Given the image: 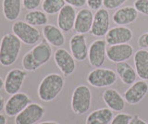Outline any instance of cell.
Segmentation results:
<instances>
[{"mask_svg":"<svg viewBox=\"0 0 148 124\" xmlns=\"http://www.w3.org/2000/svg\"><path fill=\"white\" fill-rule=\"evenodd\" d=\"M66 5L64 0H44L42 3L43 11L48 15L58 14V12Z\"/></svg>","mask_w":148,"mask_h":124,"instance_id":"4316f807","label":"cell"},{"mask_svg":"<svg viewBox=\"0 0 148 124\" xmlns=\"http://www.w3.org/2000/svg\"><path fill=\"white\" fill-rule=\"evenodd\" d=\"M56 65L64 76H71L76 70V62L73 56L65 48L59 47L54 54Z\"/></svg>","mask_w":148,"mask_h":124,"instance_id":"ba28073f","label":"cell"},{"mask_svg":"<svg viewBox=\"0 0 148 124\" xmlns=\"http://www.w3.org/2000/svg\"><path fill=\"white\" fill-rule=\"evenodd\" d=\"M45 108L37 103H31L15 117V124H36L43 119Z\"/></svg>","mask_w":148,"mask_h":124,"instance_id":"8992f818","label":"cell"},{"mask_svg":"<svg viewBox=\"0 0 148 124\" xmlns=\"http://www.w3.org/2000/svg\"><path fill=\"white\" fill-rule=\"evenodd\" d=\"M0 124H7V118L1 113H0Z\"/></svg>","mask_w":148,"mask_h":124,"instance_id":"74e56055","label":"cell"},{"mask_svg":"<svg viewBox=\"0 0 148 124\" xmlns=\"http://www.w3.org/2000/svg\"><path fill=\"white\" fill-rule=\"evenodd\" d=\"M110 18L109 13L106 8H99L94 15V21L90 31V34L95 37L106 36L109 31Z\"/></svg>","mask_w":148,"mask_h":124,"instance_id":"9c48e42d","label":"cell"},{"mask_svg":"<svg viewBox=\"0 0 148 124\" xmlns=\"http://www.w3.org/2000/svg\"><path fill=\"white\" fill-rule=\"evenodd\" d=\"M65 85L64 78L58 73H50L41 81L38 86V96L43 102H51L61 93Z\"/></svg>","mask_w":148,"mask_h":124,"instance_id":"6da1fadb","label":"cell"},{"mask_svg":"<svg viewBox=\"0 0 148 124\" xmlns=\"http://www.w3.org/2000/svg\"><path fill=\"white\" fill-rule=\"evenodd\" d=\"M134 8L138 12L148 15V0H135Z\"/></svg>","mask_w":148,"mask_h":124,"instance_id":"f546056e","label":"cell"},{"mask_svg":"<svg viewBox=\"0 0 148 124\" xmlns=\"http://www.w3.org/2000/svg\"><path fill=\"white\" fill-rule=\"evenodd\" d=\"M12 33L21 41V43L34 45L40 41L41 34L36 27L32 26L24 21H18L13 23L11 27Z\"/></svg>","mask_w":148,"mask_h":124,"instance_id":"277c9868","label":"cell"},{"mask_svg":"<svg viewBox=\"0 0 148 124\" xmlns=\"http://www.w3.org/2000/svg\"><path fill=\"white\" fill-rule=\"evenodd\" d=\"M3 87H4V80L0 77V90H1Z\"/></svg>","mask_w":148,"mask_h":124,"instance_id":"ab89813d","label":"cell"},{"mask_svg":"<svg viewBox=\"0 0 148 124\" xmlns=\"http://www.w3.org/2000/svg\"><path fill=\"white\" fill-rule=\"evenodd\" d=\"M102 97L108 108L112 111L120 112L125 108V99L116 89H106L103 93Z\"/></svg>","mask_w":148,"mask_h":124,"instance_id":"d6986e66","label":"cell"},{"mask_svg":"<svg viewBox=\"0 0 148 124\" xmlns=\"http://www.w3.org/2000/svg\"><path fill=\"white\" fill-rule=\"evenodd\" d=\"M148 93V84L141 80L132 84L124 93V99L130 105H136L145 97Z\"/></svg>","mask_w":148,"mask_h":124,"instance_id":"4fadbf2b","label":"cell"},{"mask_svg":"<svg viewBox=\"0 0 148 124\" xmlns=\"http://www.w3.org/2000/svg\"><path fill=\"white\" fill-rule=\"evenodd\" d=\"M42 0H22V6L27 10H34L41 5Z\"/></svg>","mask_w":148,"mask_h":124,"instance_id":"1f68e13d","label":"cell"},{"mask_svg":"<svg viewBox=\"0 0 148 124\" xmlns=\"http://www.w3.org/2000/svg\"><path fill=\"white\" fill-rule=\"evenodd\" d=\"M38 124H59L56 121H43V122H40Z\"/></svg>","mask_w":148,"mask_h":124,"instance_id":"f35d334b","label":"cell"},{"mask_svg":"<svg viewBox=\"0 0 148 124\" xmlns=\"http://www.w3.org/2000/svg\"><path fill=\"white\" fill-rule=\"evenodd\" d=\"M132 116L126 113H119L113 118L110 124H130Z\"/></svg>","mask_w":148,"mask_h":124,"instance_id":"f1b7e54d","label":"cell"},{"mask_svg":"<svg viewBox=\"0 0 148 124\" xmlns=\"http://www.w3.org/2000/svg\"><path fill=\"white\" fill-rule=\"evenodd\" d=\"M5 103H6V102H5L3 96L0 95V112H1L2 110L4 109V108H5Z\"/></svg>","mask_w":148,"mask_h":124,"instance_id":"8d00e7d4","label":"cell"},{"mask_svg":"<svg viewBox=\"0 0 148 124\" xmlns=\"http://www.w3.org/2000/svg\"><path fill=\"white\" fill-rule=\"evenodd\" d=\"M32 101L30 97L25 93H18L12 95L8 101L5 103V112L8 117H16L20 114Z\"/></svg>","mask_w":148,"mask_h":124,"instance_id":"30bf717a","label":"cell"},{"mask_svg":"<svg viewBox=\"0 0 148 124\" xmlns=\"http://www.w3.org/2000/svg\"><path fill=\"white\" fill-rule=\"evenodd\" d=\"M92 21H94V14L89 8H82L79 10L76 15L74 30L76 33L85 34L91 31Z\"/></svg>","mask_w":148,"mask_h":124,"instance_id":"e0dca14e","label":"cell"},{"mask_svg":"<svg viewBox=\"0 0 148 124\" xmlns=\"http://www.w3.org/2000/svg\"><path fill=\"white\" fill-rule=\"evenodd\" d=\"M45 40L55 47H61L65 44V36L58 27L53 24H46L43 28Z\"/></svg>","mask_w":148,"mask_h":124,"instance_id":"ffe728a7","label":"cell"},{"mask_svg":"<svg viewBox=\"0 0 148 124\" xmlns=\"http://www.w3.org/2000/svg\"><path fill=\"white\" fill-rule=\"evenodd\" d=\"M116 71L121 82L127 85H132L134 84L138 76L136 71L132 67L131 64L127 63L126 61L118 63L116 67Z\"/></svg>","mask_w":148,"mask_h":124,"instance_id":"cb8c5ba5","label":"cell"},{"mask_svg":"<svg viewBox=\"0 0 148 124\" xmlns=\"http://www.w3.org/2000/svg\"><path fill=\"white\" fill-rule=\"evenodd\" d=\"M128 0H103V5L106 10H115L120 8Z\"/></svg>","mask_w":148,"mask_h":124,"instance_id":"4dcf8cb0","label":"cell"},{"mask_svg":"<svg viewBox=\"0 0 148 124\" xmlns=\"http://www.w3.org/2000/svg\"><path fill=\"white\" fill-rule=\"evenodd\" d=\"M69 48L73 58L77 61H84L88 57V47L84 34H74L69 40Z\"/></svg>","mask_w":148,"mask_h":124,"instance_id":"9a60e30c","label":"cell"},{"mask_svg":"<svg viewBox=\"0 0 148 124\" xmlns=\"http://www.w3.org/2000/svg\"><path fill=\"white\" fill-rule=\"evenodd\" d=\"M117 72L110 69L96 68L89 72L87 82L91 86L96 88H104L113 85L118 79Z\"/></svg>","mask_w":148,"mask_h":124,"instance_id":"5b68a950","label":"cell"},{"mask_svg":"<svg viewBox=\"0 0 148 124\" xmlns=\"http://www.w3.org/2000/svg\"><path fill=\"white\" fill-rule=\"evenodd\" d=\"M132 31L125 26H117L109 29L106 34V42L109 45L128 44L132 39Z\"/></svg>","mask_w":148,"mask_h":124,"instance_id":"5bb4252c","label":"cell"},{"mask_svg":"<svg viewBox=\"0 0 148 124\" xmlns=\"http://www.w3.org/2000/svg\"><path fill=\"white\" fill-rule=\"evenodd\" d=\"M134 65L138 77L148 81V51L146 49H139L134 54Z\"/></svg>","mask_w":148,"mask_h":124,"instance_id":"7402d4cb","label":"cell"},{"mask_svg":"<svg viewBox=\"0 0 148 124\" xmlns=\"http://www.w3.org/2000/svg\"><path fill=\"white\" fill-rule=\"evenodd\" d=\"M32 56H34L36 62L42 67L47 63L52 57V47L45 40L41 41L39 44L34 45L32 49H31Z\"/></svg>","mask_w":148,"mask_h":124,"instance_id":"44dd1931","label":"cell"},{"mask_svg":"<svg viewBox=\"0 0 148 124\" xmlns=\"http://www.w3.org/2000/svg\"><path fill=\"white\" fill-rule=\"evenodd\" d=\"M130 124H148V123L143 121V119H141L138 115H134V116H132L131 121H130Z\"/></svg>","mask_w":148,"mask_h":124,"instance_id":"d590c367","label":"cell"},{"mask_svg":"<svg viewBox=\"0 0 148 124\" xmlns=\"http://www.w3.org/2000/svg\"><path fill=\"white\" fill-rule=\"evenodd\" d=\"M76 10L71 5H65V7L58 12V26L62 32H69L74 28L76 20Z\"/></svg>","mask_w":148,"mask_h":124,"instance_id":"2e32d148","label":"cell"},{"mask_svg":"<svg viewBox=\"0 0 148 124\" xmlns=\"http://www.w3.org/2000/svg\"><path fill=\"white\" fill-rule=\"evenodd\" d=\"M27 76L26 71L21 69H12L9 71L4 81L5 92L9 95H15L20 92L23 85V82Z\"/></svg>","mask_w":148,"mask_h":124,"instance_id":"52a82bcc","label":"cell"},{"mask_svg":"<svg viewBox=\"0 0 148 124\" xmlns=\"http://www.w3.org/2000/svg\"><path fill=\"white\" fill-rule=\"evenodd\" d=\"M86 4L91 10H98L103 5V0H86Z\"/></svg>","mask_w":148,"mask_h":124,"instance_id":"d6a6232c","label":"cell"},{"mask_svg":"<svg viewBox=\"0 0 148 124\" xmlns=\"http://www.w3.org/2000/svg\"><path fill=\"white\" fill-rule=\"evenodd\" d=\"M138 11L134 7H124L117 10L112 16L114 23L119 26L132 24L138 18Z\"/></svg>","mask_w":148,"mask_h":124,"instance_id":"ac0fdd59","label":"cell"},{"mask_svg":"<svg viewBox=\"0 0 148 124\" xmlns=\"http://www.w3.org/2000/svg\"><path fill=\"white\" fill-rule=\"evenodd\" d=\"M106 40L98 39L94 41L88 49L89 63L94 68H100L105 63L106 57Z\"/></svg>","mask_w":148,"mask_h":124,"instance_id":"8fae6325","label":"cell"},{"mask_svg":"<svg viewBox=\"0 0 148 124\" xmlns=\"http://www.w3.org/2000/svg\"><path fill=\"white\" fill-rule=\"evenodd\" d=\"M138 45L139 47L143 49H148V32L143 34L138 39Z\"/></svg>","mask_w":148,"mask_h":124,"instance_id":"836d02e7","label":"cell"},{"mask_svg":"<svg viewBox=\"0 0 148 124\" xmlns=\"http://www.w3.org/2000/svg\"><path fill=\"white\" fill-rule=\"evenodd\" d=\"M24 21L34 27L37 26H45L48 22V17L46 13L41 10H30L24 16Z\"/></svg>","mask_w":148,"mask_h":124,"instance_id":"484cf974","label":"cell"},{"mask_svg":"<svg viewBox=\"0 0 148 124\" xmlns=\"http://www.w3.org/2000/svg\"><path fill=\"white\" fill-rule=\"evenodd\" d=\"M133 53V47L129 44L113 45L106 47V58L109 61L117 64L128 60Z\"/></svg>","mask_w":148,"mask_h":124,"instance_id":"7c38bea8","label":"cell"},{"mask_svg":"<svg viewBox=\"0 0 148 124\" xmlns=\"http://www.w3.org/2000/svg\"><path fill=\"white\" fill-rule=\"evenodd\" d=\"M112 119L113 112L110 108H99L88 115L85 124H110Z\"/></svg>","mask_w":148,"mask_h":124,"instance_id":"d4e9b609","label":"cell"},{"mask_svg":"<svg viewBox=\"0 0 148 124\" xmlns=\"http://www.w3.org/2000/svg\"><path fill=\"white\" fill-rule=\"evenodd\" d=\"M71 109L77 115L89 111L92 105V92L87 85L80 84L73 90L71 95Z\"/></svg>","mask_w":148,"mask_h":124,"instance_id":"3957f363","label":"cell"},{"mask_svg":"<svg viewBox=\"0 0 148 124\" xmlns=\"http://www.w3.org/2000/svg\"><path fill=\"white\" fill-rule=\"evenodd\" d=\"M68 5L74 8H82L86 4V0H64Z\"/></svg>","mask_w":148,"mask_h":124,"instance_id":"e575fe53","label":"cell"},{"mask_svg":"<svg viewBox=\"0 0 148 124\" xmlns=\"http://www.w3.org/2000/svg\"><path fill=\"white\" fill-rule=\"evenodd\" d=\"M21 0H3L2 11L5 19L8 21H16L21 12Z\"/></svg>","mask_w":148,"mask_h":124,"instance_id":"603a6c76","label":"cell"},{"mask_svg":"<svg viewBox=\"0 0 148 124\" xmlns=\"http://www.w3.org/2000/svg\"><path fill=\"white\" fill-rule=\"evenodd\" d=\"M21 48V41L13 33L6 34L0 41V64L12 66L17 61Z\"/></svg>","mask_w":148,"mask_h":124,"instance_id":"7a4b0ae2","label":"cell"},{"mask_svg":"<svg viewBox=\"0 0 148 124\" xmlns=\"http://www.w3.org/2000/svg\"><path fill=\"white\" fill-rule=\"evenodd\" d=\"M21 65H22L23 70L26 71H30V72L35 71L41 68V66L36 62L34 56H32L31 50L28 51L24 56H23L22 60H21Z\"/></svg>","mask_w":148,"mask_h":124,"instance_id":"83f0119b","label":"cell"}]
</instances>
